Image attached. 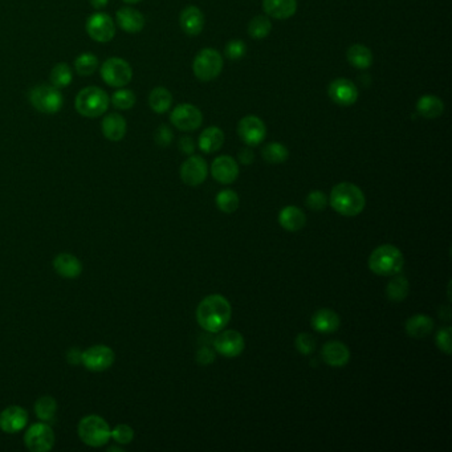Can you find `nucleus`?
Listing matches in <instances>:
<instances>
[{
    "label": "nucleus",
    "mask_w": 452,
    "mask_h": 452,
    "mask_svg": "<svg viewBox=\"0 0 452 452\" xmlns=\"http://www.w3.org/2000/svg\"><path fill=\"white\" fill-rule=\"evenodd\" d=\"M233 307L221 295H210L196 308V321L208 333H219L231 321Z\"/></svg>",
    "instance_id": "obj_1"
},
{
    "label": "nucleus",
    "mask_w": 452,
    "mask_h": 452,
    "mask_svg": "<svg viewBox=\"0 0 452 452\" xmlns=\"http://www.w3.org/2000/svg\"><path fill=\"white\" fill-rule=\"evenodd\" d=\"M329 203L340 215L353 218L360 215L365 210L366 198L357 184L341 182L332 189Z\"/></svg>",
    "instance_id": "obj_2"
},
{
    "label": "nucleus",
    "mask_w": 452,
    "mask_h": 452,
    "mask_svg": "<svg viewBox=\"0 0 452 452\" xmlns=\"http://www.w3.org/2000/svg\"><path fill=\"white\" fill-rule=\"evenodd\" d=\"M404 267V258L401 249L393 245L377 247L370 254L369 268L378 276H394L401 273Z\"/></svg>",
    "instance_id": "obj_3"
},
{
    "label": "nucleus",
    "mask_w": 452,
    "mask_h": 452,
    "mask_svg": "<svg viewBox=\"0 0 452 452\" xmlns=\"http://www.w3.org/2000/svg\"><path fill=\"white\" fill-rule=\"evenodd\" d=\"M78 434L81 442L89 447H103L110 440L112 428L103 416L92 414L78 422Z\"/></svg>",
    "instance_id": "obj_4"
},
{
    "label": "nucleus",
    "mask_w": 452,
    "mask_h": 452,
    "mask_svg": "<svg viewBox=\"0 0 452 452\" xmlns=\"http://www.w3.org/2000/svg\"><path fill=\"white\" fill-rule=\"evenodd\" d=\"M110 103L108 93L99 87H87L78 92L75 108L78 115L87 118H97L103 116Z\"/></svg>",
    "instance_id": "obj_5"
},
{
    "label": "nucleus",
    "mask_w": 452,
    "mask_h": 452,
    "mask_svg": "<svg viewBox=\"0 0 452 452\" xmlns=\"http://www.w3.org/2000/svg\"><path fill=\"white\" fill-rule=\"evenodd\" d=\"M29 103L38 112L54 115L63 109L64 97L60 89L51 84H40L29 92Z\"/></svg>",
    "instance_id": "obj_6"
},
{
    "label": "nucleus",
    "mask_w": 452,
    "mask_h": 452,
    "mask_svg": "<svg viewBox=\"0 0 452 452\" xmlns=\"http://www.w3.org/2000/svg\"><path fill=\"white\" fill-rule=\"evenodd\" d=\"M223 56L214 48H205L198 52L193 63L195 78L201 81H212L219 76L223 69Z\"/></svg>",
    "instance_id": "obj_7"
},
{
    "label": "nucleus",
    "mask_w": 452,
    "mask_h": 452,
    "mask_svg": "<svg viewBox=\"0 0 452 452\" xmlns=\"http://www.w3.org/2000/svg\"><path fill=\"white\" fill-rule=\"evenodd\" d=\"M103 82L112 88H124L133 78L129 63L121 57H110L103 61L100 69Z\"/></svg>",
    "instance_id": "obj_8"
},
{
    "label": "nucleus",
    "mask_w": 452,
    "mask_h": 452,
    "mask_svg": "<svg viewBox=\"0 0 452 452\" xmlns=\"http://www.w3.org/2000/svg\"><path fill=\"white\" fill-rule=\"evenodd\" d=\"M116 361V353L108 345H93L87 350H82L81 365L93 373H103L109 370Z\"/></svg>",
    "instance_id": "obj_9"
},
{
    "label": "nucleus",
    "mask_w": 452,
    "mask_h": 452,
    "mask_svg": "<svg viewBox=\"0 0 452 452\" xmlns=\"http://www.w3.org/2000/svg\"><path fill=\"white\" fill-rule=\"evenodd\" d=\"M56 437L50 423L39 422L29 427L24 434V444L31 452L51 451Z\"/></svg>",
    "instance_id": "obj_10"
},
{
    "label": "nucleus",
    "mask_w": 452,
    "mask_h": 452,
    "mask_svg": "<svg viewBox=\"0 0 452 452\" xmlns=\"http://www.w3.org/2000/svg\"><path fill=\"white\" fill-rule=\"evenodd\" d=\"M171 124L181 131H194L203 124V115L193 103H180L170 115Z\"/></svg>",
    "instance_id": "obj_11"
},
{
    "label": "nucleus",
    "mask_w": 452,
    "mask_h": 452,
    "mask_svg": "<svg viewBox=\"0 0 452 452\" xmlns=\"http://www.w3.org/2000/svg\"><path fill=\"white\" fill-rule=\"evenodd\" d=\"M85 29L92 40L109 43L116 35V23L108 13H96L88 17Z\"/></svg>",
    "instance_id": "obj_12"
},
{
    "label": "nucleus",
    "mask_w": 452,
    "mask_h": 452,
    "mask_svg": "<svg viewBox=\"0 0 452 452\" xmlns=\"http://www.w3.org/2000/svg\"><path fill=\"white\" fill-rule=\"evenodd\" d=\"M214 349L224 358H236L246 348V341L238 330H220L219 335L212 341Z\"/></svg>",
    "instance_id": "obj_13"
},
{
    "label": "nucleus",
    "mask_w": 452,
    "mask_h": 452,
    "mask_svg": "<svg viewBox=\"0 0 452 452\" xmlns=\"http://www.w3.org/2000/svg\"><path fill=\"white\" fill-rule=\"evenodd\" d=\"M238 134L248 146H258L267 137V126L261 118L249 115L239 121Z\"/></svg>",
    "instance_id": "obj_14"
},
{
    "label": "nucleus",
    "mask_w": 452,
    "mask_h": 452,
    "mask_svg": "<svg viewBox=\"0 0 452 452\" xmlns=\"http://www.w3.org/2000/svg\"><path fill=\"white\" fill-rule=\"evenodd\" d=\"M208 165L201 155H190L181 166V180L190 187H198L206 181Z\"/></svg>",
    "instance_id": "obj_15"
},
{
    "label": "nucleus",
    "mask_w": 452,
    "mask_h": 452,
    "mask_svg": "<svg viewBox=\"0 0 452 452\" xmlns=\"http://www.w3.org/2000/svg\"><path fill=\"white\" fill-rule=\"evenodd\" d=\"M328 94L333 103L340 106H350L358 100V88L348 78H336L330 82L328 88Z\"/></svg>",
    "instance_id": "obj_16"
},
{
    "label": "nucleus",
    "mask_w": 452,
    "mask_h": 452,
    "mask_svg": "<svg viewBox=\"0 0 452 452\" xmlns=\"http://www.w3.org/2000/svg\"><path fill=\"white\" fill-rule=\"evenodd\" d=\"M28 413L22 406L13 404L0 413V430L6 434H17L26 428Z\"/></svg>",
    "instance_id": "obj_17"
},
{
    "label": "nucleus",
    "mask_w": 452,
    "mask_h": 452,
    "mask_svg": "<svg viewBox=\"0 0 452 452\" xmlns=\"http://www.w3.org/2000/svg\"><path fill=\"white\" fill-rule=\"evenodd\" d=\"M211 175L221 184H231L239 177V163L230 155H220L211 163Z\"/></svg>",
    "instance_id": "obj_18"
},
{
    "label": "nucleus",
    "mask_w": 452,
    "mask_h": 452,
    "mask_svg": "<svg viewBox=\"0 0 452 452\" xmlns=\"http://www.w3.org/2000/svg\"><path fill=\"white\" fill-rule=\"evenodd\" d=\"M323 362L330 367H344L350 361V350L341 341H328L321 349Z\"/></svg>",
    "instance_id": "obj_19"
},
{
    "label": "nucleus",
    "mask_w": 452,
    "mask_h": 452,
    "mask_svg": "<svg viewBox=\"0 0 452 452\" xmlns=\"http://www.w3.org/2000/svg\"><path fill=\"white\" fill-rule=\"evenodd\" d=\"M180 24L186 35L198 36L205 28V15L201 11V8L195 6H189L182 10Z\"/></svg>",
    "instance_id": "obj_20"
},
{
    "label": "nucleus",
    "mask_w": 452,
    "mask_h": 452,
    "mask_svg": "<svg viewBox=\"0 0 452 452\" xmlns=\"http://www.w3.org/2000/svg\"><path fill=\"white\" fill-rule=\"evenodd\" d=\"M103 137L112 143H119L125 138L128 131V124L124 116L118 113H110L103 117L101 122Z\"/></svg>",
    "instance_id": "obj_21"
},
{
    "label": "nucleus",
    "mask_w": 452,
    "mask_h": 452,
    "mask_svg": "<svg viewBox=\"0 0 452 452\" xmlns=\"http://www.w3.org/2000/svg\"><path fill=\"white\" fill-rule=\"evenodd\" d=\"M310 325L316 332L323 333V335H329V333H335L338 330V328L341 325V319L335 310L323 308V309L317 310L312 316Z\"/></svg>",
    "instance_id": "obj_22"
},
{
    "label": "nucleus",
    "mask_w": 452,
    "mask_h": 452,
    "mask_svg": "<svg viewBox=\"0 0 452 452\" xmlns=\"http://www.w3.org/2000/svg\"><path fill=\"white\" fill-rule=\"evenodd\" d=\"M279 224L288 233H298L307 224V215L298 206H285L279 212Z\"/></svg>",
    "instance_id": "obj_23"
},
{
    "label": "nucleus",
    "mask_w": 452,
    "mask_h": 452,
    "mask_svg": "<svg viewBox=\"0 0 452 452\" xmlns=\"http://www.w3.org/2000/svg\"><path fill=\"white\" fill-rule=\"evenodd\" d=\"M117 26L128 34H138L145 27V16L140 11L125 7L116 13Z\"/></svg>",
    "instance_id": "obj_24"
},
{
    "label": "nucleus",
    "mask_w": 452,
    "mask_h": 452,
    "mask_svg": "<svg viewBox=\"0 0 452 452\" xmlns=\"http://www.w3.org/2000/svg\"><path fill=\"white\" fill-rule=\"evenodd\" d=\"M53 268L56 273L64 279H78L82 273V264L72 254H59L53 258Z\"/></svg>",
    "instance_id": "obj_25"
},
{
    "label": "nucleus",
    "mask_w": 452,
    "mask_h": 452,
    "mask_svg": "<svg viewBox=\"0 0 452 452\" xmlns=\"http://www.w3.org/2000/svg\"><path fill=\"white\" fill-rule=\"evenodd\" d=\"M434 326L435 323L430 316L423 313H416L407 319L404 323V330L407 336L413 338H426L434 330Z\"/></svg>",
    "instance_id": "obj_26"
},
{
    "label": "nucleus",
    "mask_w": 452,
    "mask_h": 452,
    "mask_svg": "<svg viewBox=\"0 0 452 452\" xmlns=\"http://www.w3.org/2000/svg\"><path fill=\"white\" fill-rule=\"evenodd\" d=\"M263 8L273 19L285 20L298 11V0H263Z\"/></svg>",
    "instance_id": "obj_27"
},
{
    "label": "nucleus",
    "mask_w": 452,
    "mask_h": 452,
    "mask_svg": "<svg viewBox=\"0 0 452 452\" xmlns=\"http://www.w3.org/2000/svg\"><path fill=\"white\" fill-rule=\"evenodd\" d=\"M223 143H224V133L218 126H208L201 133L198 140L199 149L206 154H212L218 152L223 146Z\"/></svg>",
    "instance_id": "obj_28"
},
{
    "label": "nucleus",
    "mask_w": 452,
    "mask_h": 452,
    "mask_svg": "<svg viewBox=\"0 0 452 452\" xmlns=\"http://www.w3.org/2000/svg\"><path fill=\"white\" fill-rule=\"evenodd\" d=\"M416 112L419 116H422L423 118L434 119V118H438L443 115L444 103L439 97H437L434 94H425L416 103Z\"/></svg>",
    "instance_id": "obj_29"
},
{
    "label": "nucleus",
    "mask_w": 452,
    "mask_h": 452,
    "mask_svg": "<svg viewBox=\"0 0 452 452\" xmlns=\"http://www.w3.org/2000/svg\"><path fill=\"white\" fill-rule=\"evenodd\" d=\"M347 59L357 69H367L373 64V53L363 44H353L347 51Z\"/></svg>",
    "instance_id": "obj_30"
},
{
    "label": "nucleus",
    "mask_w": 452,
    "mask_h": 452,
    "mask_svg": "<svg viewBox=\"0 0 452 452\" xmlns=\"http://www.w3.org/2000/svg\"><path fill=\"white\" fill-rule=\"evenodd\" d=\"M393 279L386 285V296L391 302H402L409 296L410 283L406 276L401 273L391 276Z\"/></svg>",
    "instance_id": "obj_31"
},
{
    "label": "nucleus",
    "mask_w": 452,
    "mask_h": 452,
    "mask_svg": "<svg viewBox=\"0 0 452 452\" xmlns=\"http://www.w3.org/2000/svg\"><path fill=\"white\" fill-rule=\"evenodd\" d=\"M149 105H150L152 110L158 115L166 113L173 105L171 92L163 87H156L149 94Z\"/></svg>",
    "instance_id": "obj_32"
},
{
    "label": "nucleus",
    "mask_w": 452,
    "mask_h": 452,
    "mask_svg": "<svg viewBox=\"0 0 452 452\" xmlns=\"http://www.w3.org/2000/svg\"><path fill=\"white\" fill-rule=\"evenodd\" d=\"M57 413V402L51 395L40 397L38 401L35 402V414L41 422L52 423L56 419Z\"/></svg>",
    "instance_id": "obj_33"
},
{
    "label": "nucleus",
    "mask_w": 452,
    "mask_h": 452,
    "mask_svg": "<svg viewBox=\"0 0 452 452\" xmlns=\"http://www.w3.org/2000/svg\"><path fill=\"white\" fill-rule=\"evenodd\" d=\"M261 155L267 163L280 165L289 158V150L283 143H270L263 147Z\"/></svg>",
    "instance_id": "obj_34"
},
{
    "label": "nucleus",
    "mask_w": 452,
    "mask_h": 452,
    "mask_svg": "<svg viewBox=\"0 0 452 452\" xmlns=\"http://www.w3.org/2000/svg\"><path fill=\"white\" fill-rule=\"evenodd\" d=\"M50 80H51V85H53L54 88L63 89L72 84L73 72L66 63H59L52 68Z\"/></svg>",
    "instance_id": "obj_35"
},
{
    "label": "nucleus",
    "mask_w": 452,
    "mask_h": 452,
    "mask_svg": "<svg viewBox=\"0 0 452 452\" xmlns=\"http://www.w3.org/2000/svg\"><path fill=\"white\" fill-rule=\"evenodd\" d=\"M99 68V59L92 52H84L78 54L75 60V69L78 76H92Z\"/></svg>",
    "instance_id": "obj_36"
},
{
    "label": "nucleus",
    "mask_w": 452,
    "mask_h": 452,
    "mask_svg": "<svg viewBox=\"0 0 452 452\" xmlns=\"http://www.w3.org/2000/svg\"><path fill=\"white\" fill-rule=\"evenodd\" d=\"M271 31L272 23L268 16L258 15L248 23V34L254 39H264L271 34Z\"/></svg>",
    "instance_id": "obj_37"
},
{
    "label": "nucleus",
    "mask_w": 452,
    "mask_h": 452,
    "mask_svg": "<svg viewBox=\"0 0 452 452\" xmlns=\"http://www.w3.org/2000/svg\"><path fill=\"white\" fill-rule=\"evenodd\" d=\"M217 207L224 214H233L240 206V198L233 190H221L217 195Z\"/></svg>",
    "instance_id": "obj_38"
},
{
    "label": "nucleus",
    "mask_w": 452,
    "mask_h": 452,
    "mask_svg": "<svg viewBox=\"0 0 452 452\" xmlns=\"http://www.w3.org/2000/svg\"><path fill=\"white\" fill-rule=\"evenodd\" d=\"M110 101L113 103V106L119 110H129L136 105L137 99H136L134 92L118 88V91L113 93Z\"/></svg>",
    "instance_id": "obj_39"
},
{
    "label": "nucleus",
    "mask_w": 452,
    "mask_h": 452,
    "mask_svg": "<svg viewBox=\"0 0 452 452\" xmlns=\"http://www.w3.org/2000/svg\"><path fill=\"white\" fill-rule=\"evenodd\" d=\"M110 439L115 440L119 446L130 444L134 439V430L129 425H117L115 428H112Z\"/></svg>",
    "instance_id": "obj_40"
},
{
    "label": "nucleus",
    "mask_w": 452,
    "mask_h": 452,
    "mask_svg": "<svg viewBox=\"0 0 452 452\" xmlns=\"http://www.w3.org/2000/svg\"><path fill=\"white\" fill-rule=\"evenodd\" d=\"M316 338L309 333H300L295 341L296 349L302 356H310L316 349Z\"/></svg>",
    "instance_id": "obj_41"
},
{
    "label": "nucleus",
    "mask_w": 452,
    "mask_h": 452,
    "mask_svg": "<svg viewBox=\"0 0 452 452\" xmlns=\"http://www.w3.org/2000/svg\"><path fill=\"white\" fill-rule=\"evenodd\" d=\"M224 53L231 60H239L246 56L247 45L243 40H231L227 43Z\"/></svg>",
    "instance_id": "obj_42"
},
{
    "label": "nucleus",
    "mask_w": 452,
    "mask_h": 452,
    "mask_svg": "<svg viewBox=\"0 0 452 452\" xmlns=\"http://www.w3.org/2000/svg\"><path fill=\"white\" fill-rule=\"evenodd\" d=\"M305 203H307V207L312 210V211H323L325 207L328 205V198L326 195L323 191L320 190H314V191H310L307 199H305Z\"/></svg>",
    "instance_id": "obj_43"
},
{
    "label": "nucleus",
    "mask_w": 452,
    "mask_h": 452,
    "mask_svg": "<svg viewBox=\"0 0 452 452\" xmlns=\"http://www.w3.org/2000/svg\"><path fill=\"white\" fill-rule=\"evenodd\" d=\"M435 342H437V347H438L443 353H446L447 356H450L452 350L451 326H444V328H442L439 332L437 333Z\"/></svg>",
    "instance_id": "obj_44"
},
{
    "label": "nucleus",
    "mask_w": 452,
    "mask_h": 452,
    "mask_svg": "<svg viewBox=\"0 0 452 452\" xmlns=\"http://www.w3.org/2000/svg\"><path fill=\"white\" fill-rule=\"evenodd\" d=\"M173 138H174V134L168 125H161L155 130L154 141L161 147H168V145L173 143Z\"/></svg>",
    "instance_id": "obj_45"
},
{
    "label": "nucleus",
    "mask_w": 452,
    "mask_h": 452,
    "mask_svg": "<svg viewBox=\"0 0 452 452\" xmlns=\"http://www.w3.org/2000/svg\"><path fill=\"white\" fill-rule=\"evenodd\" d=\"M215 358H217L215 351L211 349L210 347H207V345L202 347L201 349L196 351V362L199 365H202V366H207V365L214 363Z\"/></svg>",
    "instance_id": "obj_46"
},
{
    "label": "nucleus",
    "mask_w": 452,
    "mask_h": 452,
    "mask_svg": "<svg viewBox=\"0 0 452 452\" xmlns=\"http://www.w3.org/2000/svg\"><path fill=\"white\" fill-rule=\"evenodd\" d=\"M238 161L242 163V165H252L254 161H255V153L249 149V147H245L242 149L239 153H238Z\"/></svg>",
    "instance_id": "obj_47"
},
{
    "label": "nucleus",
    "mask_w": 452,
    "mask_h": 452,
    "mask_svg": "<svg viewBox=\"0 0 452 452\" xmlns=\"http://www.w3.org/2000/svg\"><path fill=\"white\" fill-rule=\"evenodd\" d=\"M180 149L183 154L193 155L195 152V143L191 137H183L180 140Z\"/></svg>",
    "instance_id": "obj_48"
},
{
    "label": "nucleus",
    "mask_w": 452,
    "mask_h": 452,
    "mask_svg": "<svg viewBox=\"0 0 452 452\" xmlns=\"http://www.w3.org/2000/svg\"><path fill=\"white\" fill-rule=\"evenodd\" d=\"M81 357H82V350L78 348H72L66 354V360L71 365H81Z\"/></svg>",
    "instance_id": "obj_49"
},
{
    "label": "nucleus",
    "mask_w": 452,
    "mask_h": 452,
    "mask_svg": "<svg viewBox=\"0 0 452 452\" xmlns=\"http://www.w3.org/2000/svg\"><path fill=\"white\" fill-rule=\"evenodd\" d=\"M109 0H91L92 7L94 10H103L106 6H108Z\"/></svg>",
    "instance_id": "obj_50"
},
{
    "label": "nucleus",
    "mask_w": 452,
    "mask_h": 452,
    "mask_svg": "<svg viewBox=\"0 0 452 452\" xmlns=\"http://www.w3.org/2000/svg\"><path fill=\"white\" fill-rule=\"evenodd\" d=\"M122 1H125V3H128V4H137V3H140V1H143V0H122Z\"/></svg>",
    "instance_id": "obj_51"
}]
</instances>
